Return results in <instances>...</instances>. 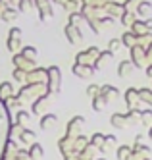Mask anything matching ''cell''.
<instances>
[{
	"label": "cell",
	"mask_w": 152,
	"mask_h": 160,
	"mask_svg": "<svg viewBox=\"0 0 152 160\" xmlns=\"http://www.w3.org/2000/svg\"><path fill=\"white\" fill-rule=\"evenodd\" d=\"M10 123H12V114L4 100H0V160H4V145L10 137Z\"/></svg>",
	"instance_id": "obj_1"
},
{
	"label": "cell",
	"mask_w": 152,
	"mask_h": 160,
	"mask_svg": "<svg viewBox=\"0 0 152 160\" xmlns=\"http://www.w3.org/2000/svg\"><path fill=\"white\" fill-rule=\"evenodd\" d=\"M44 89H46L44 83H23V87H19L16 97H17V100L21 104H25V102H33Z\"/></svg>",
	"instance_id": "obj_2"
},
{
	"label": "cell",
	"mask_w": 152,
	"mask_h": 160,
	"mask_svg": "<svg viewBox=\"0 0 152 160\" xmlns=\"http://www.w3.org/2000/svg\"><path fill=\"white\" fill-rule=\"evenodd\" d=\"M62 89V72L58 66H50L46 68V91L50 95H56L60 93Z\"/></svg>",
	"instance_id": "obj_3"
},
{
	"label": "cell",
	"mask_w": 152,
	"mask_h": 160,
	"mask_svg": "<svg viewBox=\"0 0 152 160\" xmlns=\"http://www.w3.org/2000/svg\"><path fill=\"white\" fill-rule=\"evenodd\" d=\"M129 56H131V64L135 66V68H146V64H148V58H146V52H145V47L143 44H139V42H135L133 47L129 48Z\"/></svg>",
	"instance_id": "obj_4"
},
{
	"label": "cell",
	"mask_w": 152,
	"mask_h": 160,
	"mask_svg": "<svg viewBox=\"0 0 152 160\" xmlns=\"http://www.w3.org/2000/svg\"><path fill=\"white\" fill-rule=\"evenodd\" d=\"M6 48L10 52H17L21 48V29L19 27H10V31H8V41H6Z\"/></svg>",
	"instance_id": "obj_5"
},
{
	"label": "cell",
	"mask_w": 152,
	"mask_h": 160,
	"mask_svg": "<svg viewBox=\"0 0 152 160\" xmlns=\"http://www.w3.org/2000/svg\"><path fill=\"white\" fill-rule=\"evenodd\" d=\"M25 83H44L46 85V68H31L25 72Z\"/></svg>",
	"instance_id": "obj_6"
},
{
	"label": "cell",
	"mask_w": 152,
	"mask_h": 160,
	"mask_svg": "<svg viewBox=\"0 0 152 160\" xmlns=\"http://www.w3.org/2000/svg\"><path fill=\"white\" fill-rule=\"evenodd\" d=\"M98 52H100V50H98L96 47H89V48H85V50L77 52L73 62H77V64H89V66H92V62H95V58H96V54H98Z\"/></svg>",
	"instance_id": "obj_7"
},
{
	"label": "cell",
	"mask_w": 152,
	"mask_h": 160,
	"mask_svg": "<svg viewBox=\"0 0 152 160\" xmlns=\"http://www.w3.org/2000/svg\"><path fill=\"white\" fill-rule=\"evenodd\" d=\"M35 8L39 10V19L46 21L54 16V10H52V2L50 0H35Z\"/></svg>",
	"instance_id": "obj_8"
},
{
	"label": "cell",
	"mask_w": 152,
	"mask_h": 160,
	"mask_svg": "<svg viewBox=\"0 0 152 160\" xmlns=\"http://www.w3.org/2000/svg\"><path fill=\"white\" fill-rule=\"evenodd\" d=\"M71 73L75 77H79V79H89V77H92V75L96 73V70L92 66H89V64H77V62H73Z\"/></svg>",
	"instance_id": "obj_9"
},
{
	"label": "cell",
	"mask_w": 152,
	"mask_h": 160,
	"mask_svg": "<svg viewBox=\"0 0 152 160\" xmlns=\"http://www.w3.org/2000/svg\"><path fill=\"white\" fill-rule=\"evenodd\" d=\"M83 125H85V118L83 116H73L71 120L67 122V125H66V135L77 137L81 133V129H83Z\"/></svg>",
	"instance_id": "obj_10"
},
{
	"label": "cell",
	"mask_w": 152,
	"mask_h": 160,
	"mask_svg": "<svg viewBox=\"0 0 152 160\" xmlns=\"http://www.w3.org/2000/svg\"><path fill=\"white\" fill-rule=\"evenodd\" d=\"M102 12H104V16H110V18H114V19H120V16L123 14V6H121L120 2L108 0V2H104Z\"/></svg>",
	"instance_id": "obj_11"
},
{
	"label": "cell",
	"mask_w": 152,
	"mask_h": 160,
	"mask_svg": "<svg viewBox=\"0 0 152 160\" xmlns=\"http://www.w3.org/2000/svg\"><path fill=\"white\" fill-rule=\"evenodd\" d=\"M64 35L66 39L71 42V44H79L81 41H83V33H81L79 25H71V23H67L66 29H64Z\"/></svg>",
	"instance_id": "obj_12"
},
{
	"label": "cell",
	"mask_w": 152,
	"mask_h": 160,
	"mask_svg": "<svg viewBox=\"0 0 152 160\" xmlns=\"http://www.w3.org/2000/svg\"><path fill=\"white\" fill-rule=\"evenodd\" d=\"M48 97H50V93L44 89L42 93L31 102V114H37V116H41V114H42V108H44V104H46V100H48Z\"/></svg>",
	"instance_id": "obj_13"
},
{
	"label": "cell",
	"mask_w": 152,
	"mask_h": 160,
	"mask_svg": "<svg viewBox=\"0 0 152 160\" xmlns=\"http://www.w3.org/2000/svg\"><path fill=\"white\" fill-rule=\"evenodd\" d=\"M12 64H14V68H19V70H31V68H35L37 64H35V60H29V58H25L23 54H16L14 52V56H12Z\"/></svg>",
	"instance_id": "obj_14"
},
{
	"label": "cell",
	"mask_w": 152,
	"mask_h": 160,
	"mask_svg": "<svg viewBox=\"0 0 152 160\" xmlns=\"http://www.w3.org/2000/svg\"><path fill=\"white\" fill-rule=\"evenodd\" d=\"M125 104H127V110L141 106V97H139V91L137 89L131 87V89L125 91Z\"/></svg>",
	"instance_id": "obj_15"
},
{
	"label": "cell",
	"mask_w": 152,
	"mask_h": 160,
	"mask_svg": "<svg viewBox=\"0 0 152 160\" xmlns=\"http://www.w3.org/2000/svg\"><path fill=\"white\" fill-rule=\"evenodd\" d=\"M129 31L133 33L137 39H139V37H150V31H148L146 25H145V19H135L133 23H131V27H129Z\"/></svg>",
	"instance_id": "obj_16"
},
{
	"label": "cell",
	"mask_w": 152,
	"mask_h": 160,
	"mask_svg": "<svg viewBox=\"0 0 152 160\" xmlns=\"http://www.w3.org/2000/svg\"><path fill=\"white\" fill-rule=\"evenodd\" d=\"M19 16V10L14 8V6H8V8H2L0 10V19L6 21V23H12V21H16Z\"/></svg>",
	"instance_id": "obj_17"
},
{
	"label": "cell",
	"mask_w": 152,
	"mask_h": 160,
	"mask_svg": "<svg viewBox=\"0 0 152 160\" xmlns=\"http://www.w3.org/2000/svg\"><path fill=\"white\" fill-rule=\"evenodd\" d=\"M17 139H19L23 145H31V143L37 141V133H35L33 129H29L27 125H25V128H21V131H19V135H17Z\"/></svg>",
	"instance_id": "obj_18"
},
{
	"label": "cell",
	"mask_w": 152,
	"mask_h": 160,
	"mask_svg": "<svg viewBox=\"0 0 152 160\" xmlns=\"http://www.w3.org/2000/svg\"><path fill=\"white\" fill-rule=\"evenodd\" d=\"M114 58V54L110 52V50H100L98 54H96V58H95V62H92V68H95V70H100V68L104 66V64H108L110 60Z\"/></svg>",
	"instance_id": "obj_19"
},
{
	"label": "cell",
	"mask_w": 152,
	"mask_h": 160,
	"mask_svg": "<svg viewBox=\"0 0 152 160\" xmlns=\"http://www.w3.org/2000/svg\"><path fill=\"white\" fill-rule=\"evenodd\" d=\"M27 156L31 158V160H41L42 156H44V148H42V145L41 143H31L29 145V148H27Z\"/></svg>",
	"instance_id": "obj_20"
},
{
	"label": "cell",
	"mask_w": 152,
	"mask_h": 160,
	"mask_svg": "<svg viewBox=\"0 0 152 160\" xmlns=\"http://www.w3.org/2000/svg\"><path fill=\"white\" fill-rule=\"evenodd\" d=\"M98 95L110 100L112 97H120V89L114 85H98Z\"/></svg>",
	"instance_id": "obj_21"
},
{
	"label": "cell",
	"mask_w": 152,
	"mask_h": 160,
	"mask_svg": "<svg viewBox=\"0 0 152 160\" xmlns=\"http://www.w3.org/2000/svg\"><path fill=\"white\" fill-rule=\"evenodd\" d=\"M73 139H75V137H69V135H64L62 139H58V148H60L62 154L73 151Z\"/></svg>",
	"instance_id": "obj_22"
},
{
	"label": "cell",
	"mask_w": 152,
	"mask_h": 160,
	"mask_svg": "<svg viewBox=\"0 0 152 160\" xmlns=\"http://www.w3.org/2000/svg\"><path fill=\"white\" fill-rule=\"evenodd\" d=\"M125 120H127V128L135 123H141V108H131L125 112Z\"/></svg>",
	"instance_id": "obj_23"
},
{
	"label": "cell",
	"mask_w": 152,
	"mask_h": 160,
	"mask_svg": "<svg viewBox=\"0 0 152 160\" xmlns=\"http://www.w3.org/2000/svg\"><path fill=\"white\" fill-rule=\"evenodd\" d=\"M150 10H152V4L148 2V0H141V2L137 4V8H135V14L145 19V18L150 16Z\"/></svg>",
	"instance_id": "obj_24"
},
{
	"label": "cell",
	"mask_w": 152,
	"mask_h": 160,
	"mask_svg": "<svg viewBox=\"0 0 152 160\" xmlns=\"http://www.w3.org/2000/svg\"><path fill=\"white\" fill-rule=\"evenodd\" d=\"M110 123H112V128H115V129H123V128H127L125 114H121V112H115V114H112Z\"/></svg>",
	"instance_id": "obj_25"
},
{
	"label": "cell",
	"mask_w": 152,
	"mask_h": 160,
	"mask_svg": "<svg viewBox=\"0 0 152 160\" xmlns=\"http://www.w3.org/2000/svg\"><path fill=\"white\" fill-rule=\"evenodd\" d=\"M31 118H33V114L31 112H27V110H17V114H16V118L12 120V122H16V123H19V125H27L29 122H31Z\"/></svg>",
	"instance_id": "obj_26"
},
{
	"label": "cell",
	"mask_w": 152,
	"mask_h": 160,
	"mask_svg": "<svg viewBox=\"0 0 152 160\" xmlns=\"http://www.w3.org/2000/svg\"><path fill=\"white\" fill-rule=\"evenodd\" d=\"M16 91H14V85L12 81H2L0 83V100H6L8 97H12Z\"/></svg>",
	"instance_id": "obj_27"
},
{
	"label": "cell",
	"mask_w": 152,
	"mask_h": 160,
	"mask_svg": "<svg viewBox=\"0 0 152 160\" xmlns=\"http://www.w3.org/2000/svg\"><path fill=\"white\" fill-rule=\"evenodd\" d=\"M133 64H131V60H121L120 64H118V75L120 77H127L131 72H133Z\"/></svg>",
	"instance_id": "obj_28"
},
{
	"label": "cell",
	"mask_w": 152,
	"mask_h": 160,
	"mask_svg": "<svg viewBox=\"0 0 152 160\" xmlns=\"http://www.w3.org/2000/svg\"><path fill=\"white\" fill-rule=\"evenodd\" d=\"M56 122H58V116H56V114H42L39 125H41V129H48V128H52Z\"/></svg>",
	"instance_id": "obj_29"
},
{
	"label": "cell",
	"mask_w": 152,
	"mask_h": 160,
	"mask_svg": "<svg viewBox=\"0 0 152 160\" xmlns=\"http://www.w3.org/2000/svg\"><path fill=\"white\" fill-rule=\"evenodd\" d=\"M96 151H98L96 147H92L91 143H87V147L79 151V156H81V158H85V160H95V154H96Z\"/></svg>",
	"instance_id": "obj_30"
},
{
	"label": "cell",
	"mask_w": 152,
	"mask_h": 160,
	"mask_svg": "<svg viewBox=\"0 0 152 160\" xmlns=\"http://www.w3.org/2000/svg\"><path fill=\"white\" fill-rule=\"evenodd\" d=\"M106 106H108V98H104L100 95L92 97V110H95V112H102Z\"/></svg>",
	"instance_id": "obj_31"
},
{
	"label": "cell",
	"mask_w": 152,
	"mask_h": 160,
	"mask_svg": "<svg viewBox=\"0 0 152 160\" xmlns=\"http://www.w3.org/2000/svg\"><path fill=\"white\" fill-rule=\"evenodd\" d=\"M115 143H118V139H115L114 135H104V143H102V147L98 148V151H100V152H108L110 148L115 147Z\"/></svg>",
	"instance_id": "obj_32"
},
{
	"label": "cell",
	"mask_w": 152,
	"mask_h": 160,
	"mask_svg": "<svg viewBox=\"0 0 152 160\" xmlns=\"http://www.w3.org/2000/svg\"><path fill=\"white\" fill-rule=\"evenodd\" d=\"M85 21V18L81 16L79 10H75V12H67V23H71V25H81Z\"/></svg>",
	"instance_id": "obj_33"
},
{
	"label": "cell",
	"mask_w": 152,
	"mask_h": 160,
	"mask_svg": "<svg viewBox=\"0 0 152 160\" xmlns=\"http://www.w3.org/2000/svg\"><path fill=\"white\" fill-rule=\"evenodd\" d=\"M137 19V14L135 12H127V10H123V14L120 16V21L125 25V27H131V23Z\"/></svg>",
	"instance_id": "obj_34"
},
{
	"label": "cell",
	"mask_w": 152,
	"mask_h": 160,
	"mask_svg": "<svg viewBox=\"0 0 152 160\" xmlns=\"http://www.w3.org/2000/svg\"><path fill=\"white\" fill-rule=\"evenodd\" d=\"M120 41H121V44H123V47H127V48H131L133 44L137 42V37L133 35L131 31H125L123 35H121V39H120Z\"/></svg>",
	"instance_id": "obj_35"
},
{
	"label": "cell",
	"mask_w": 152,
	"mask_h": 160,
	"mask_svg": "<svg viewBox=\"0 0 152 160\" xmlns=\"http://www.w3.org/2000/svg\"><path fill=\"white\" fill-rule=\"evenodd\" d=\"M60 6H64V10H67V12H75L81 8V0H62Z\"/></svg>",
	"instance_id": "obj_36"
},
{
	"label": "cell",
	"mask_w": 152,
	"mask_h": 160,
	"mask_svg": "<svg viewBox=\"0 0 152 160\" xmlns=\"http://www.w3.org/2000/svg\"><path fill=\"white\" fill-rule=\"evenodd\" d=\"M4 160H31V158L27 156V148H19V147H17V151H16L14 154L6 156Z\"/></svg>",
	"instance_id": "obj_37"
},
{
	"label": "cell",
	"mask_w": 152,
	"mask_h": 160,
	"mask_svg": "<svg viewBox=\"0 0 152 160\" xmlns=\"http://www.w3.org/2000/svg\"><path fill=\"white\" fill-rule=\"evenodd\" d=\"M87 143H89V137H85V135H81V133H79L75 139H73V151L79 152L81 148H85V147H87Z\"/></svg>",
	"instance_id": "obj_38"
},
{
	"label": "cell",
	"mask_w": 152,
	"mask_h": 160,
	"mask_svg": "<svg viewBox=\"0 0 152 160\" xmlns=\"http://www.w3.org/2000/svg\"><path fill=\"white\" fill-rule=\"evenodd\" d=\"M4 104L8 106V110H19L21 108V102L17 100V97H16V93L12 95V97H8L6 100H4Z\"/></svg>",
	"instance_id": "obj_39"
},
{
	"label": "cell",
	"mask_w": 152,
	"mask_h": 160,
	"mask_svg": "<svg viewBox=\"0 0 152 160\" xmlns=\"http://www.w3.org/2000/svg\"><path fill=\"white\" fill-rule=\"evenodd\" d=\"M139 91V97H141V102H146L152 108V89H137Z\"/></svg>",
	"instance_id": "obj_40"
},
{
	"label": "cell",
	"mask_w": 152,
	"mask_h": 160,
	"mask_svg": "<svg viewBox=\"0 0 152 160\" xmlns=\"http://www.w3.org/2000/svg\"><path fill=\"white\" fill-rule=\"evenodd\" d=\"M12 77H14L16 83H25V70H19V68H14V72H12Z\"/></svg>",
	"instance_id": "obj_41"
},
{
	"label": "cell",
	"mask_w": 152,
	"mask_h": 160,
	"mask_svg": "<svg viewBox=\"0 0 152 160\" xmlns=\"http://www.w3.org/2000/svg\"><path fill=\"white\" fill-rule=\"evenodd\" d=\"M19 54H23L29 60H37V48H35V47H23Z\"/></svg>",
	"instance_id": "obj_42"
},
{
	"label": "cell",
	"mask_w": 152,
	"mask_h": 160,
	"mask_svg": "<svg viewBox=\"0 0 152 160\" xmlns=\"http://www.w3.org/2000/svg\"><path fill=\"white\" fill-rule=\"evenodd\" d=\"M129 151H131L129 145H120L118 151H115V158H118V160H125V156L129 154Z\"/></svg>",
	"instance_id": "obj_43"
},
{
	"label": "cell",
	"mask_w": 152,
	"mask_h": 160,
	"mask_svg": "<svg viewBox=\"0 0 152 160\" xmlns=\"http://www.w3.org/2000/svg\"><path fill=\"white\" fill-rule=\"evenodd\" d=\"M89 143H91L92 147L100 148V147H102V143H104V133H92V137L89 139Z\"/></svg>",
	"instance_id": "obj_44"
},
{
	"label": "cell",
	"mask_w": 152,
	"mask_h": 160,
	"mask_svg": "<svg viewBox=\"0 0 152 160\" xmlns=\"http://www.w3.org/2000/svg\"><path fill=\"white\" fill-rule=\"evenodd\" d=\"M123 47V44H121V41L118 39V37H114V39H110V42H108V50L112 52V54H115V52H118L120 48Z\"/></svg>",
	"instance_id": "obj_45"
},
{
	"label": "cell",
	"mask_w": 152,
	"mask_h": 160,
	"mask_svg": "<svg viewBox=\"0 0 152 160\" xmlns=\"http://www.w3.org/2000/svg\"><path fill=\"white\" fill-rule=\"evenodd\" d=\"M141 123H145L146 128L152 123V108H148V110H141Z\"/></svg>",
	"instance_id": "obj_46"
},
{
	"label": "cell",
	"mask_w": 152,
	"mask_h": 160,
	"mask_svg": "<svg viewBox=\"0 0 152 160\" xmlns=\"http://www.w3.org/2000/svg\"><path fill=\"white\" fill-rule=\"evenodd\" d=\"M104 2L108 0H81V6H95V8H102Z\"/></svg>",
	"instance_id": "obj_47"
},
{
	"label": "cell",
	"mask_w": 152,
	"mask_h": 160,
	"mask_svg": "<svg viewBox=\"0 0 152 160\" xmlns=\"http://www.w3.org/2000/svg\"><path fill=\"white\" fill-rule=\"evenodd\" d=\"M139 2H141V0H125V2H121V6H123V10H127V12H135Z\"/></svg>",
	"instance_id": "obj_48"
},
{
	"label": "cell",
	"mask_w": 152,
	"mask_h": 160,
	"mask_svg": "<svg viewBox=\"0 0 152 160\" xmlns=\"http://www.w3.org/2000/svg\"><path fill=\"white\" fill-rule=\"evenodd\" d=\"M112 23H114V18H110V16H104V14H102V16L98 18V25H100V27H110Z\"/></svg>",
	"instance_id": "obj_49"
},
{
	"label": "cell",
	"mask_w": 152,
	"mask_h": 160,
	"mask_svg": "<svg viewBox=\"0 0 152 160\" xmlns=\"http://www.w3.org/2000/svg\"><path fill=\"white\" fill-rule=\"evenodd\" d=\"M96 95H98V85H96V83H91V85L87 87V97L92 98V97H96Z\"/></svg>",
	"instance_id": "obj_50"
},
{
	"label": "cell",
	"mask_w": 152,
	"mask_h": 160,
	"mask_svg": "<svg viewBox=\"0 0 152 160\" xmlns=\"http://www.w3.org/2000/svg\"><path fill=\"white\" fill-rule=\"evenodd\" d=\"M145 52H146V58H148V62H152V41H148V44L145 47Z\"/></svg>",
	"instance_id": "obj_51"
},
{
	"label": "cell",
	"mask_w": 152,
	"mask_h": 160,
	"mask_svg": "<svg viewBox=\"0 0 152 160\" xmlns=\"http://www.w3.org/2000/svg\"><path fill=\"white\" fill-rule=\"evenodd\" d=\"M145 73H146V77H150V79H152V62H150V64H146Z\"/></svg>",
	"instance_id": "obj_52"
},
{
	"label": "cell",
	"mask_w": 152,
	"mask_h": 160,
	"mask_svg": "<svg viewBox=\"0 0 152 160\" xmlns=\"http://www.w3.org/2000/svg\"><path fill=\"white\" fill-rule=\"evenodd\" d=\"M145 25H146V29L152 33V18H145Z\"/></svg>",
	"instance_id": "obj_53"
},
{
	"label": "cell",
	"mask_w": 152,
	"mask_h": 160,
	"mask_svg": "<svg viewBox=\"0 0 152 160\" xmlns=\"http://www.w3.org/2000/svg\"><path fill=\"white\" fill-rule=\"evenodd\" d=\"M146 135H148V139H150V141H152V123H150V125H148V133H146Z\"/></svg>",
	"instance_id": "obj_54"
},
{
	"label": "cell",
	"mask_w": 152,
	"mask_h": 160,
	"mask_svg": "<svg viewBox=\"0 0 152 160\" xmlns=\"http://www.w3.org/2000/svg\"><path fill=\"white\" fill-rule=\"evenodd\" d=\"M135 143H143V135H137L135 137Z\"/></svg>",
	"instance_id": "obj_55"
},
{
	"label": "cell",
	"mask_w": 152,
	"mask_h": 160,
	"mask_svg": "<svg viewBox=\"0 0 152 160\" xmlns=\"http://www.w3.org/2000/svg\"><path fill=\"white\" fill-rule=\"evenodd\" d=\"M50 2H58V4H60V2H62V0H50Z\"/></svg>",
	"instance_id": "obj_56"
},
{
	"label": "cell",
	"mask_w": 152,
	"mask_h": 160,
	"mask_svg": "<svg viewBox=\"0 0 152 160\" xmlns=\"http://www.w3.org/2000/svg\"><path fill=\"white\" fill-rule=\"evenodd\" d=\"M143 160H150V156H146V158H143Z\"/></svg>",
	"instance_id": "obj_57"
},
{
	"label": "cell",
	"mask_w": 152,
	"mask_h": 160,
	"mask_svg": "<svg viewBox=\"0 0 152 160\" xmlns=\"http://www.w3.org/2000/svg\"><path fill=\"white\" fill-rule=\"evenodd\" d=\"M96 160H106V158H96Z\"/></svg>",
	"instance_id": "obj_58"
}]
</instances>
